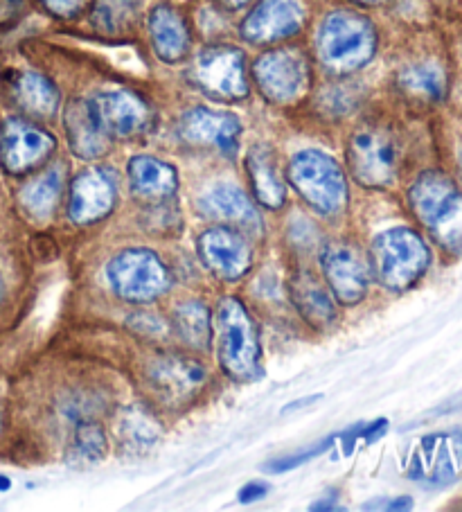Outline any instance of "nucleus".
Listing matches in <instances>:
<instances>
[{
	"label": "nucleus",
	"instance_id": "dca6fc26",
	"mask_svg": "<svg viewBox=\"0 0 462 512\" xmlns=\"http://www.w3.org/2000/svg\"><path fill=\"white\" fill-rule=\"evenodd\" d=\"M115 181L102 167L79 172L68 192V215L77 226H88L109 217L115 208Z\"/></svg>",
	"mask_w": 462,
	"mask_h": 512
},
{
	"label": "nucleus",
	"instance_id": "2f4dec72",
	"mask_svg": "<svg viewBox=\"0 0 462 512\" xmlns=\"http://www.w3.org/2000/svg\"><path fill=\"white\" fill-rule=\"evenodd\" d=\"M88 0H39V5L57 19H75L86 10Z\"/></svg>",
	"mask_w": 462,
	"mask_h": 512
},
{
	"label": "nucleus",
	"instance_id": "b1692460",
	"mask_svg": "<svg viewBox=\"0 0 462 512\" xmlns=\"http://www.w3.org/2000/svg\"><path fill=\"white\" fill-rule=\"evenodd\" d=\"M149 379L156 391L170 400H188L206 382V373L197 361L183 357H163L149 368Z\"/></svg>",
	"mask_w": 462,
	"mask_h": 512
},
{
	"label": "nucleus",
	"instance_id": "4be33fe9",
	"mask_svg": "<svg viewBox=\"0 0 462 512\" xmlns=\"http://www.w3.org/2000/svg\"><path fill=\"white\" fill-rule=\"evenodd\" d=\"M199 206L208 217H215L219 222L242 228V231L260 233L262 222L255 206L248 199V194L233 183H217L203 194Z\"/></svg>",
	"mask_w": 462,
	"mask_h": 512
},
{
	"label": "nucleus",
	"instance_id": "9b49d317",
	"mask_svg": "<svg viewBox=\"0 0 462 512\" xmlns=\"http://www.w3.org/2000/svg\"><path fill=\"white\" fill-rule=\"evenodd\" d=\"M348 165L363 188H388L397 174L393 138L377 129H361L348 143Z\"/></svg>",
	"mask_w": 462,
	"mask_h": 512
},
{
	"label": "nucleus",
	"instance_id": "c9c22d12",
	"mask_svg": "<svg viewBox=\"0 0 462 512\" xmlns=\"http://www.w3.org/2000/svg\"><path fill=\"white\" fill-rule=\"evenodd\" d=\"M217 3H221L226 7V10H239V7H244L251 3V0H217Z\"/></svg>",
	"mask_w": 462,
	"mask_h": 512
},
{
	"label": "nucleus",
	"instance_id": "f704fd0d",
	"mask_svg": "<svg viewBox=\"0 0 462 512\" xmlns=\"http://www.w3.org/2000/svg\"><path fill=\"white\" fill-rule=\"evenodd\" d=\"M25 0H0V25L14 21L23 12Z\"/></svg>",
	"mask_w": 462,
	"mask_h": 512
},
{
	"label": "nucleus",
	"instance_id": "6e6552de",
	"mask_svg": "<svg viewBox=\"0 0 462 512\" xmlns=\"http://www.w3.org/2000/svg\"><path fill=\"white\" fill-rule=\"evenodd\" d=\"M192 84L217 102H239L248 95L246 57L235 46H208L190 66Z\"/></svg>",
	"mask_w": 462,
	"mask_h": 512
},
{
	"label": "nucleus",
	"instance_id": "1a4fd4ad",
	"mask_svg": "<svg viewBox=\"0 0 462 512\" xmlns=\"http://www.w3.org/2000/svg\"><path fill=\"white\" fill-rule=\"evenodd\" d=\"M57 138L32 120L14 116L0 125V165L10 176H28L50 161Z\"/></svg>",
	"mask_w": 462,
	"mask_h": 512
},
{
	"label": "nucleus",
	"instance_id": "0eeeda50",
	"mask_svg": "<svg viewBox=\"0 0 462 512\" xmlns=\"http://www.w3.org/2000/svg\"><path fill=\"white\" fill-rule=\"evenodd\" d=\"M106 276L115 294L127 303L145 305L161 298L172 285V276L165 262L154 251L133 249L120 251L106 267Z\"/></svg>",
	"mask_w": 462,
	"mask_h": 512
},
{
	"label": "nucleus",
	"instance_id": "aec40b11",
	"mask_svg": "<svg viewBox=\"0 0 462 512\" xmlns=\"http://www.w3.org/2000/svg\"><path fill=\"white\" fill-rule=\"evenodd\" d=\"M64 129L73 154L84 161H95L109 152L111 138L97 120L91 100H73L64 111Z\"/></svg>",
	"mask_w": 462,
	"mask_h": 512
},
{
	"label": "nucleus",
	"instance_id": "6ab92c4d",
	"mask_svg": "<svg viewBox=\"0 0 462 512\" xmlns=\"http://www.w3.org/2000/svg\"><path fill=\"white\" fill-rule=\"evenodd\" d=\"M7 93L16 109L30 120H50L59 109V91L37 70H19L7 79Z\"/></svg>",
	"mask_w": 462,
	"mask_h": 512
},
{
	"label": "nucleus",
	"instance_id": "c756f323",
	"mask_svg": "<svg viewBox=\"0 0 462 512\" xmlns=\"http://www.w3.org/2000/svg\"><path fill=\"white\" fill-rule=\"evenodd\" d=\"M158 434H161V427L142 411L133 409L124 413L120 420V438L133 449H149L158 440Z\"/></svg>",
	"mask_w": 462,
	"mask_h": 512
},
{
	"label": "nucleus",
	"instance_id": "c85d7f7f",
	"mask_svg": "<svg viewBox=\"0 0 462 512\" xmlns=\"http://www.w3.org/2000/svg\"><path fill=\"white\" fill-rule=\"evenodd\" d=\"M106 456L104 429L93 420H79L70 440V461L77 465L100 463Z\"/></svg>",
	"mask_w": 462,
	"mask_h": 512
},
{
	"label": "nucleus",
	"instance_id": "a211bd4d",
	"mask_svg": "<svg viewBox=\"0 0 462 512\" xmlns=\"http://www.w3.org/2000/svg\"><path fill=\"white\" fill-rule=\"evenodd\" d=\"M151 48L165 64H179L190 55L192 32L185 16L172 5H156L147 19Z\"/></svg>",
	"mask_w": 462,
	"mask_h": 512
},
{
	"label": "nucleus",
	"instance_id": "bb28decb",
	"mask_svg": "<svg viewBox=\"0 0 462 512\" xmlns=\"http://www.w3.org/2000/svg\"><path fill=\"white\" fill-rule=\"evenodd\" d=\"M174 328L188 346L203 350L212 339V316L210 310L199 300H188L174 310Z\"/></svg>",
	"mask_w": 462,
	"mask_h": 512
},
{
	"label": "nucleus",
	"instance_id": "f257e3e1",
	"mask_svg": "<svg viewBox=\"0 0 462 512\" xmlns=\"http://www.w3.org/2000/svg\"><path fill=\"white\" fill-rule=\"evenodd\" d=\"M377 52V28L368 16L354 10H334L316 34V55L321 66L345 77L368 66Z\"/></svg>",
	"mask_w": 462,
	"mask_h": 512
},
{
	"label": "nucleus",
	"instance_id": "2eb2a0df",
	"mask_svg": "<svg viewBox=\"0 0 462 512\" xmlns=\"http://www.w3.org/2000/svg\"><path fill=\"white\" fill-rule=\"evenodd\" d=\"M199 258L219 280L244 278L253 264V253L246 237L228 226H217L199 237Z\"/></svg>",
	"mask_w": 462,
	"mask_h": 512
},
{
	"label": "nucleus",
	"instance_id": "f3484780",
	"mask_svg": "<svg viewBox=\"0 0 462 512\" xmlns=\"http://www.w3.org/2000/svg\"><path fill=\"white\" fill-rule=\"evenodd\" d=\"M289 298L298 314L312 328L325 330L336 321V298L316 273L307 269H298L289 278Z\"/></svg>",
	"mask_w": 462,
	"mask_h": 512
},
{
	"label": "nucleus",
	"instance_id": "393cba45",
	"mask_svg": "<svg viewBox=\"0 0 462 512\" xmlns=\"http://www.w3.org/2000/svg\"><path fill=\"white\" fill-rule=\"evenodd\" d=\"M142 0H95L91 5V25L104 37H127L138 28Z\"/></svg>",
	"mask_w": 462,
	"mask_h": 512
},
{
	"label": "nucleus",
	"instance_id": "7c9ffc66",
	"mask_svg": "<svg viewBox=\"0 0 462 512\" xmlns=\"http://www.w3.org/2000/svg\"><path fill=\"white\" fill-rule=\"evenodd\" d=\"M332 443H334V438H327V440H323L321 445H314L312 449H305V452H296V454H291V456L280 458V461L269 463V467H266V470H269V472L293 470V467H298V465H302V463L312 461V458H316V456H321L323 452H327V449H330Z\"/></svg>",
	"mask_w": 462,
	"mask_h": 512
},
{
	"label": "nucleus",
	"instance_id": "473e14b6",
	"mask_svg": "<svg viewBox=\"0 0 462 512\" xmlns=\"http://www.w3.org/2000/svg\"><path fill=\"white\" fill-rule=\"evenodd\" d=\"M323 102H325L323 104L325 111H332L334 116H343V113H348L352 109V104H354V100L350 97L348 88H345V86L330 88Z\"/></svg>",
	"mask_w": 462,
	"mask_h": 512
},
{
	"label": "nucleus",
	"instance_id": "ea45409f",
	"mask_svg": "<svg viewBox=\"0 0 462 512\" xmlns=\"http://www.w3.org/2000/svg\"><path fill=\"white\" fill-rule=\"evenodd\" d=\"M460 163H462V152H460Z\"/></svg>",
	"mask_w": 462,
	"mask_h": 512
},
{
	"label": "nucleus",
	"instance_id": "4468645a",
	"mask_svg": "<svg viewBox=\"0 0 462 512\" xmlns=\"http://www.w3.org/2000/svg\"><path fill=\"white\" fill-rule=\"evenodd\" d=\"M179 136L183 143L199 149H215L219 154L235 156L242 138V122L235 113L194 107L179 120Z\"/></svg>",
	"mask_w": 462,
	"mask_h": 512
},
{
	"label": "nucleus",
	"instance_id": "20e7f679",
	"mask_svg": "<svg viewBox=\"0 0 462 512\" xmlns=\"http://www.w3.org/2000/svg\"><path fill=\"white\" fill-rule=\"evenodd\" d=\"M429 262L422 237L404 226L379 233L370 246V271L390 291L411 289L429 269Z\"/></svg>",
	"mask_w": 462,
	"mask_h": 512
},
{
	"label": "nucleus",
	"instance_id": "ddd939ff",
	"mask_svg": "<svg viewBox=\"0 0 462 512\" xmlns=\"http://www.w3.org/2000/svg\"><path fill=\"white\" fill-rule=\"evenodd\" d=\"M305 23V0H260L242 23V37L253 46H269L296 37Z\"/></svg>",
	"mask_w": 462,
	"mask_h": 512
},
{
	"label": "nucleus",
	"instance_id": "72a5a7b5",
	"mask_svg": "<svg viewBox=\"0 0 462 512\" xmlns=\"http://www.w3.org/2000/svg\"><path fill=\"white\" fill-rule=\"evenodd\" d=\"M266 492H269V485L260 483V481H253V483H246L242 490H239V501L242 503H255L266 497Z\"/></svg>",
	"mask_w": 462,
	"mask_h": 512
},
{
	"label": "nucleus",
	"instance_id": "39448f33",
	"mask_svg": "<svg viewBox=\"0 0 462 512\" xmlns=\"http://www.w3.org/2000/svg\"><path fill=\"white\" fill-rule=\"evenodd\" d=\"M287 179L307 206L325 217L339 215L348 206V181L330 154L305 149L289 161Z\"/></svg>",
	"mask_w": 462,
	"mask_h": 512
},
{
	"label": "nucleus",
	"instance_id": "58836bf2",
	"mask_svg": "<svg viewBox=\"0 0 462 512\" xmlns=\"http://www.w3.org/2000/svg\"><path fill=\"white\" fill-rule=\"evenodd\" d=\"M5 298V285H3V278H0V303H3Z\"/></svg>",
	"mask_w": 462,
	"mask_h": 512
},
{
	"label": "nucleus",
	"instance_id": "cd10ccee",
	"mask_svg": "<svg viewBox=\"0 0 462 512\" xmlns=\"http://www.w3.org/2000/svg\"><path fill=\"white\" fill-rule=\"evenodd\" d=\"M399 88L404 93L420 97L426 102H440L447 91V82H444V73L440 66L435 64H415L404 68L397 77Z\"/></svg>",
	"mask_w": 462,
	"mask_h": 512
},
{
	"label": "nucleus",
	"instance_id": "423d86ee",
	"mask_svg": "<svg viewBox=\"0 0 462 512\" xmlns=\"http://www.w3.org/2000/svg\"><path fill=\"white\" fill-rule=\"evenodd\" d=\"M253 79L275 107L300 102L312 88V64L300 48L269 50L255 59Z\"/></svg>",
	"mask_w": 462,
	"mask_h": 512
},
{
	"label": "nucleus",
	"instance_id": "412c9836",
	"mask_svg": "<svg viewBox=\"0 0 462 512\" xmlns=\"http://www.w3.org/2000/svg\"><path fill=\"white\" fill-rule=\"evenodd\" d=\"M133 197L149 203L170 201L179 190V172L154 156H133L127 165Z\"/></svg>",
	"mask_w": 462,
	"mask_h": 512
},
{
	"label": "nucleus",
	"instance_id": "7ed1b4c3",
	"mask_svg": "<svg viewBox=\"0 0 462 512\" xmlns=\"http://www.w3.org/2000/svg\"><path fill=\"white\" fill-rule=\"evenodd\" d=\"M408 203L444 249L462 253V194L449 176L442 172L417 176L408 190Z\"/></svg>",
	"mask_w": 462,
	"mask_h": 512
},
{
	"label": "nucleus",
	"instance_id": "4c0bfd02",
	"mask_svg": "<svg viewBox=\"0 0 462 512\" xmlns=\"http://www.w3.org/2000/svg\"><path fill=\"white\" fill-rule=\"evenodd\" d=\"M354 3H359V5H379V3H384V0H354Z\"/></svg>",
	"mask_w": 462,
	"mask_h": 512
},
{
	"label": "nucleus",
	"instance_id": "9d476101",
	"mask_svg": "<svg viewBox=\"0 0 462 512\" xmlns=\"http://www.w3.org/2000/svg\"><path fill=\"white\" fill-rule=\"evenodd\" d=\"M321 269L327 287L341 305H359L370 287V260L359 244L334 240L323 246Z\"/></svg>",
	"mask_w": 462,
	"mask_h": 512
},
{
	"label": "nucleus",
	"instance_id": "e433bc0d",
	"mask_svg": "<svg viewBox=\"0 0 462 512\" xmlns=\"http://www.w3.org/2000/svg\"><path fill=\"white\" fill-rule=\"evenodd\" d=\"M10 479H7V476H0V490H10Z\"/></svg>",
	"mask_w": 462,
	"mask_h": 512
},
{
	"label": "nucleus",
	"instance_id": "a878e982",
	"mask_svg": "<svg viewBox=\"0 0 462 512\" xmlns=\"http://www.w3.org/2000/svg\"><path fill=\"white\" fill-rule=\"evenodd\" d=\"M61 190H64V167H50V170L25 183L21 190V206L34 219H48L55 213Z\"/></svg>",
	"mask_w": 462,
	"mask_h": 512
},
{
	"label": "nucleus",
	"instance_id": "f03ea898",
	"mask_svg": "<svg viewBox=\"0 0 462 512\" xmlns=\"http://www.w3.org/2000/svg\"><path fill=\"white\" fill-rule=\"evenodd\" d=\"M217 361L224 373L235 382H251L262 370L260 332L253 316L237 298H224L215 314Z\"/></svg>",
	"mask_w": 462,
	"mask_h": 512
},
{
	"label": "nucleus",
	"instance_id": "f8f14e48",
	"mask_svg": "<svg viewBox=\"0 0 462 512\" xmlns=\"http://www.w3.org/2000/svg\"><path fill=\"white\" fill-rule=\"evenodd\" d=\"M91 104L104 134L111 140L140 138L154 125V111L145 97L127 91V88L97 93Z\"/></svg>",
	"mask_w": 462,
	"mask_h": 512
},
{
	"label": "nucleus",
	"instance_id": "5701e85b",
	"mask_svg": "<svg viewBox=\"0 0 462 512\" xmlns=\"http://www.w3.org/2000/svg\"><path fill=\"white\" fill-rule=\"evenodd\" d=\"M246 172L248 179H251L253 197L264 208L278 210L284 206V201H287V183H284V176L271 147H253L246 158Z\"/></svg>",
	"mask_w": 462,
	"mask_h": 512
}]
</instances>
